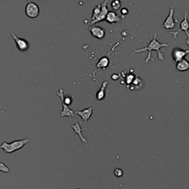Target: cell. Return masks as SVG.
I'll return each instance as SVG.
<instances>
[{"instance_id": "cell-3", "label": "cell", "mask_w": 189, "mask_h": 189, "mask_svg": "<svg viewBox=\"0 0 189 189\" xmlns=\"http://www.w3.org/2000/svg\"><path fill=\"white\" fill-rule=\"evenodd\" d=\"M180 25V30H177V31H170L169 33L171 34L173 36L174 39H176L177 37V35L180 33L181 31H183L185 33L186 36H187V39H186V44H187L188 46H189L188 43V39H189V34L188 32V30L189 25L188 22V12L186 11H185V15H184V19L181 22H180L179 23Z\"/></svg>"}, {"instance_id": "cell-19", "label": "cell", "mask_w": 189, "mask_h": 189, "mask_svg": "<svg viewBox=\"0 0 189 189\" xmlns=\"http://www.w3.org/2000/svg\"><path fill=\"white\" fill-rule=\"evenodd\" d=\"M114 174L116 177H121L124 175V171L121 169H115L114 170Z\"/></svg>"}, {"instance_id": "cell-4", "label": "cell", "mask_w": 189, "mask_h": 189, "mask_svg": "<svg viewBox=\"0 0 189 189\" xmlns=\"http://www.w3.org/2000/svg\"><path fill=\"white\" fill-rule=\"evenodd\" d=\"M39 13H40V10L37 4L31 1L27 3L25 7V13L27 17L30 19H36L39 16Z\"/></svg>"}, {"instance_id": "cell-22", "label": "cell", "mask_w": 189, "mask_h": 189, "mask_svg": "<svg viewBox=\"0 0 189 189\" xmlns=\"http://www.w3.org/2000/svg\"><path fill=\"white\" fill-rule=\"evenodd\" d=\"M120 13H121L122 15H127L129 13L128 9L126 8H122V9L120 10Z\"/></svg>"}, {"instance_id": "cell-5", "label": "cell", "mask_w": 189, "mask_h": 189, "mask_svg": "<svg viewBox=\"0 0 189 189\" xmlns=\"http://www.w3.org/2000/svg\"><path fill=\"white\" fill-rule=\"evenodd\" d=\"M174 7H171L170 9V11H169V15L166 17V19H165V22H163V26H162L163 30H171V29L174 28L175 26H176L174 18Z\"/></svg>"}, {"instance_id": "cell-18", "label": "cell", "mask_w": 189, "mask_h": 189, "mask_svg": "<svg viewBox=\"0 0 189 189\" xmlns=\"http://www.w3.org/2000/svg\"><path fill=\"white\" fill-rule=\"evenodd\" d=\"M111 6L114 11H118L121 7V2L120 0H113L111 3Z\"/></svg>"}, {"instance_id": "cell-1", "label": "cell", "mask_w": 189, "mask_h": 189, "mask_svg": "<svg viewBox=\"0 0 189 189\" xmlns=\"http://www.w3.org/2000/svg\"><path fill=\"white\" fill-rule=\"evenodd\" d=\"M157 33H155V36L152 38V41L148 43V45H145V47L143 48L139 49V50H134V53H144V52H148V56H147L146 58L144 61V64H147L149 61H152V62H155L154 58H152V51H156L157 53V58L159 61H165V56L163 53H162L160 52V49L162 47H169V44L166 43H160V41H162V39H160L159 41L157 40Z\"/></svg>"}, {"instance_id": "cell-12", "label": "cell", "mask_w": 189, "mask_h": 189, "mask_svg": "<svg viewBox=\"0 0 189 189\" xmlns=\"http://www.w3.org/2000/svg\"><path fill=\"white\" fill-rule=\"evenodd\" d=\"M105 20L108 23L115 24L117 22H120V19L115 12H114V11H108L106 18H105Z\"/></svg>"}, {"instance_id": "cell-23", "label": "cell", "mask_w": 189, "mask_h": 189, "mask_svg": "<svg viewBox=\"0 0 189 189\" xmlns=\"http://www.w3.org/2000/svg\"><path fill=\"white\" fill-rule=\"evenodd\" d=\"M111 78H112V79L114 80V81H116V80L117 79V78H118V75H117V74H114V75H112Z\"/></svg>"}, {"instance_id": "cell-8", "label": "cell", "mask_w": 189, "mask_h": 189, "mask_svg": "<svg viewBox=\"0 0 189 189\" xmlns=\"http://www.w3.org/2000/svg\"><path fill=\"white\" fill-rule=\"evenodd\" d=\"M189 50H183L180 48H174L171 52V57L175 62H178L188 54Z\"/></svg>"}, {"instance_id": "cell-15", "label": "cell", "mask_w": 189, "mask_h": 189, "mask_svg": "<svg viewBox=\"0 0 189 189\" xmlns=\"http://www.w3.org/2000/svg\"><path fill=\"white\" fill-rule=\"evenodd\" d=\"M107 85H108L107 81L103 82V84H102L100 89L98 91L97 94H96V99H97L98 100H102L105 98V96H106V93H105V89L106 88Z\"/></svg>"}, {"instance_id": "cell-21", "label": "cell", "mask_w": 189, "mask_h": 189, "mask_svg": "<svg viewBox=\"0 0 189 189\" xmlns=\"http://www.w3.org/2000/svg\"><path fill=\"white\" fill-rule=\"evenodd\" d=\"M134 76L132 75H128V77L126 78V83L128 84H130L132 82V80L134 79Z\"/></svg>"}, {"instance_id": "cell-10", "label": "cell", "mask_w": 189, "mask_h": 189, "mask_svg": "<svg viewBox=\"0 0 189 189\" xmlns=\"http://www.w3.org/2000/svg\"><path fill=\"white\" fill-rule=\"evenodd\" d=\"M89 31L93 37L98 39H102L105 36V30L99 26L92 25L89 28Z\"/></svg>"}, {"instance_id": "cell-17", "label": "cell", "mask_w": 189, "mask_h": 189, "mask_svg": "<svg viewBox=\"0 0 189 189\" xmlns=\"http://www.w3.org/2000/svg\"><path fill=\"white\" fill-rule=\"evenodd\" d=\"M100 11V5H97L96 7H94L93 11H92V18H91V21L95 19L98 16Z\"/></svg>"}, {"instance_id": "cell-14", "label": "cell", "mask_w": 189, "mask_h": 189, "mask_svg": "<svg viewBox=\"0 0 189 189\" xmlns=\"http://www.w3.org/2000/svg\"><path fill=\"white\" fill-rule=\"evenodd\" d=\"M189 69V63L186 59L183 58L181 61L177 62L176 64V70L180 72H185Z\"/></svg>"}, {"instance_id": "cell-9", "label": "cell", "mask_w": 189, "mask_h": 189, "mask_svg": "<svg viewBox=\"0 0 189 189\" xmlns=\"http://www.w3.org/2000/svg\"><path fill=\"white\" fill-rule=\"evenodd\" d=\"M75 115H78V116L81 117V118L82 119V121H84V123H87L88 120L90 119L91 116H92V113H93V107L90 106L88 107L84 110H82L81 111H76L74 112Z\"/></svg>"}, {"instance_id": "cell-16", "label": "cell", "mask_w": 189, "mask_h": 189, "mask_svg": "<svg viewBox=\"0 0 189 189\" xmlns=\"http://www.w3.org/2000/svg\"><path fill=\"white\" fill-rule=\"evenodd\" d=\"M109 64H110V61H109L108 58L103 57V58H102L98 61V63L97 64V67L98 68H103V69H104V68L108 67Z\"/></svg>"}, {"instance_id": "cell-11", "label": "cell", "mask_w": 189, "mask_h": 189, "mask_svg": "<svg viewBox=\"0 0 189 189\" xmlns=\"http://www.w3.org/2000/svg\"><path fill=\"white\" fill-rule=\"evenodd\" d=\"M81 123H77L76 121H75V124L72 126H71V127H72V129L74 130L73 134H78V136H79L80 139L82 140V142H83L84 143L86 144L87 143V140H86V138L83 136V134H82V131L86 129V128L82 129V127H81V125H80V124H81Z\"/></svg>"}, {"instance_id": "cell-2", "label": "cell", "mask_w": 189, "mask_h": 189, "mask_svg": "<svg viewBox=\"0 0 189 189\" xmlns=\"http://www.w3.org/2000/svg\"><path fill=\"white\" fill-rule=\"evenodd\" d=\"M30 141V139L28 138H25L22 140H19V141H12L11 143L4 142L0 145V148L2 149L5 153L11 154L13 152H16V151L19 150L22 148H23L24 145L28 143Z\"/></svg>"}, {"instance_id": "cell-7", "label": "cell", "mask_w": 189, "mask_h": 189, "mask_svg": "<svg viewBox=\"0 0 189 189\" xmlns=\"http://www.w3.org/2000/svg\"><path fill=\"white\" fill-rule=\"evenodd\" d=\"M11 36H12L13 39L15 41L16 44V47H17L18 50L21 52H25L27 51L28 50L29 47H30V45H29L28 41H27L26 39H22V38L18 37L16 35H15L13 33H11Z\"/></svg>"}, {"instance_id": "cell-24", "label": "cell", "mask_w": 189, "mask_h": 189, "mask_svg": "<svg viewBox=\"0 0 189 189\" xmlns=\"http://www.w3.org/2000/svg\"><path fill=\"white\" fill-rule=\"evenodd\" d=\"M75 189H80V188H75Z\"/></svg>"}, {"instance_id": "cell-6", "label": "cell", "mask_w": 189, "mask_h": 189, "mask_svg": "<svg viewBox=\"0 0 189 189\" xmlns=\"http://www.w3.org/2000/svg\"><path fill=\"white\" fill-rule=\"evenodd\" d=\"M107 2L108 0H104L103 2V3L100 5V11L99 13L98 16L95 19H93L92 21H91V25H94L95 24L98 23L100 22H103L105 20L106 14L108 13V8H107Z\"/></svg>"}, {"instance_id": "cell-13", "label": "cell", "mask_w": 189, "mask_h": 189, "mask_svg": "<svg viewBox=\"0 0 189 189\" xmlns=\"http://www.w3.org/2000/svg\"><path fill=\"white\" fill-rule=\"evenodd\" d=\"M61 103H62L63 110L62 111L59 113L60 116H61V117H68L70 119H71L72 117H74L75 115L74 111L71 110L69 108V106L64 104L63 102H61Z\"/></svg>"}, {"instance_id": "cell-20", "label": "cell", "mask_w": 189, "mask_h": 189, "mask_svg": "<svg viewBox=\"0 0 189 189\" xmlns=\"http://www.w3.org/2000/svg\"><path fill=\"white\" fill-rule=\"evenodd\" d=\"M0 171L8 173L10 171V169L7 166H5V163H0Z\"/></svg>"}]
</instances>
